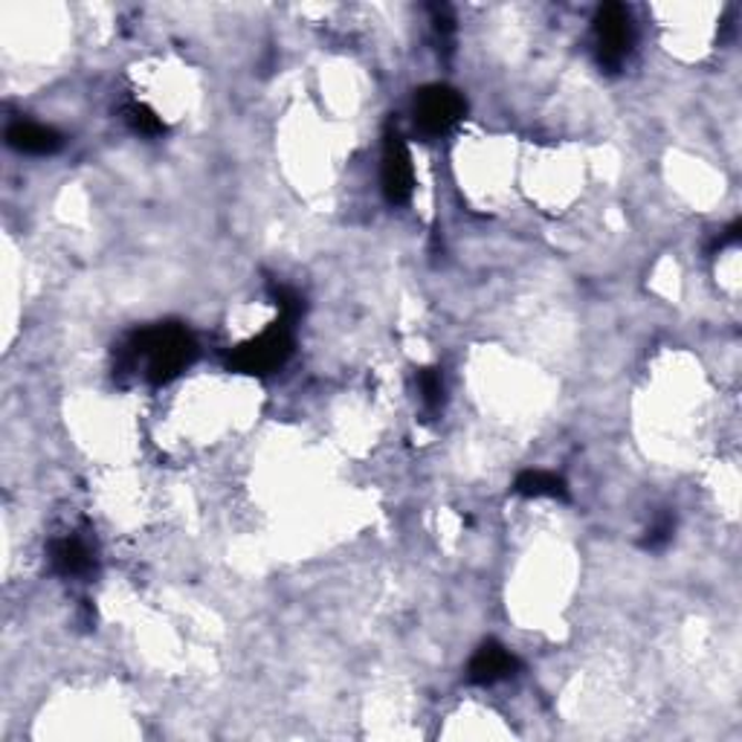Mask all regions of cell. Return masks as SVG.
Segmentation results:
<instances>
[{
    "instance_id": "cell-9",
    "label": "cell",
    "mask_w": 742,
    "mask_h": 742,
    "mask_svg": "<svg viewBox=\"0 0 742 742\" xmlns=\"http://www.w3.org/2000/svg\"><path fill=\"white\" fill-rule=\"evenodd\" d=\"M514 493L525 496V499H568V485L557 473L548 470H525L514 482Z\"/></svg>"
},
{
    "instance_id": "cell-13",
    "label": "cell",
    "mask_w": 742,
    "mask_h": 742,
    "mask_svg": "<svg viewBox=\"0 0 742 742\" xmlns=\"http://www.w3.org/2000/svg\"><path fill=\"white\" fill-rule=\"evenodd\" d=\"M432 27H435V35H439L441 50H453V35H455V21L450 7H432Z\"/></svg>"
},
{
    "instance_id": "cell-3",
    "label": "cell",
    "mask_w": 742,
    "mask_h": 742,
    "mask_svg": "<svg viewBox=\"0 0 742 742\" xmlns=\"http://www.w3.org/2000/svg\"><path fill=\"white\" fill-rule=\"evenodd\" d=\"M636 44V27L624 3H604L595 16V53L598 64L609 73L624 68Z\"/></svg>"
},
{
    "instance_id": "cell-14",
    "label": "cell",
    "mask_w": 742,
    "mask_h": 742,
    "mask_svg": "<svg viewBox=\"0 0 742 742\" xmlns=\"http://www.w3.org/2000/svg\"><path fill=\"white\" fill-rule=\"evenodd\" d=\"M736 238H740V224H731V227H728L725 233H722L720 238H717V241H713L711 250H713V253H722V250H725V247H731V244H734Z\"/></svg>"
},
{
    "instance_id": "cell-5",
    "label": "cell",
    "mask_w": 742,
    "mask_h": 742,
    "mask_svg": "<svg viewBox=\"0 0 742 742\" xmlns=\"http://www.w3.org/2000/svg\"><path fill=\"white\" fill-rule=\"evenodd\" d=\"M380 186L392 206L410 204L415 192V168H412L410 148L398 128H389L383 137V159H380Z\"/></svg>"
},
{
    "instance_id": "cell-1",
    "label": "cell",
    "mask_w": 742,
    "mask_h": 742,
    "mask_svg": "<svg viewBox=\"0 0 742 742\" xmlns=\"http://www.w3.org/2000/svg\"><path fill=\"white\" fill-rule=\"evenodd\" d=\"M128 360L143 371V378L154 387L172 383L177 374L197 360V342L189 331L175 322L152 326L134 333L128 342Z\"/></svg>"
},
{
    "instance_id": "cell-2",
    "label": "cell",
    "mask_w": 742,
    "mask_h": 742,
    "mask_svg": "<svg viewBox=\"0 0 742 742\" xmlns=\"http://www.w3.org/2000/svg\"><path fill=\"white\" fill-rule=\"evenodd\" d=\"M293 322L296 319H288L279 313L274 326L265 328L253 340L241 342L227 357L229 369L241 371V374H258V378L279 371L281 365L288 363L290 351H293Z\"/></svg>"
},
{
    "instance_id": "cell-11",
    "label": "cell",
    "mask_w": 742,
    "mask_h": 742,
    "mask_svg": "<svg viewBox=\"0 0 742 742\" xmlns=\"http://www.w3.org/2000/svg\"><path fill=\"white\" fill-rule=\"evenodd\" d=\"M418 389H421V401L430 412H439L444 406V378L439 369H424L418 374Z\"/></svg>"
},
{
    "instance_id": "cell-8",
    "label": "cell",
    "mask_w": 742,
    "mask_h": 742,
    "mask_svg": "<svg viewBox=\"0 0 742 742\" xmlns=\"http://www.w3.org/2000/svg\"><path fill=\"white\" fill-rule=\"evenodd\" d=\"M7 143L21 154H35V157H47L55 154L64 145V137L50 125H39V122H16L9 125Z\"/></svg>"
},
{
    "instance_id": "cell-12",
    "label": "cell",
    "mask_w": 742,
    "mask_h": 742,
    "mask_svg": "<svg viewBox=\"0 0 742 742\" xmlns=\"http://www.w3.org/2000/svg\"><path fill=\"white\" fill-rule=\"evenodd\" d=\"M673 530H676V516L661 514L659 519H656V523L645 530V537H641V548H647V552H661V548L673 539Z\"/></svg>"
},
{
    "instance_id": "cell-7",
    "label": "cell",
    "mask_w": 742,
    "mask_h": 742,
    "mask_svg": "<svg viewBox=\"0 0 742 742\" xmlns=\"http://www.w3.org/2000/svg\"><path fill=\"white\" fill-rule=\"evenodd\" d=\"M50 563L64 577H87L96 568V557H93L87 539L76 537V534L55 539L50 546Z\"/></svg>"
},
{
    "instance_id": "cell-10",
    "label": "cell",
    "mask_w": 742,
    "mask_h": 742,
    "mask_svg": "<svg viewBox=\"0 0 742 742\" xmlns=\"http://www.w3.org/2000/svg\"><path fill=\"white\" fill-rule=\"evenodd\" d=\"M122 120L128 122V128L140 134V137H159L166 131L163 120L143 102H131V105L122 107Z\"/></svg>"
},
{
    "instance_id": "cell-6",
    "label": "cell",
    "mask_w": 742,
    "mask_h": 742,
    "mask_svg": "<svg viewBox=\"0 0 742 742\" xmlns=\"http://www.w3.org/2000/svg\"><path fill=\"white\" fill-rule=\"evenodd\" d=\"M519 670V659L499 641H485L473 652L467 664V679L473 684H496L502 679H511Z\"/></svg>"
},
{
    "instance_id": "cell-4",
    "label": "cell",
    "mask_w": 742,
    "mask_h": 742,
    "mask_svg": "<svg viewBox=\"0 0 742 742\" xmlns=\"http://www.w3.org/2000/svg\"><path fill=\"white\" fill-rule=\"evenodd\" d=\"M464 114H467V102L450 84H426L415 93V102H412V116L424 137L447 134L464 120Z\"/></svg>"
}]
</instances>
